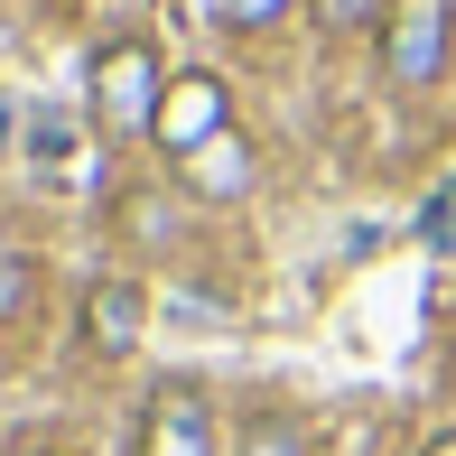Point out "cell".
I'll return each mask as SVG.
<instances>
[{
    "label": "cell",
    "mask_w": 456,
    "mask_h": 456,
    "mask_svg": "<svg viewBox=\"0 0 456 456\" xmlns=\"http://www.w3.org/2000/svg\"><path fill=\"white\" fill-rule=\"evenodd\" d=\"M10 131H19V102H10V94H0V140H10Z\"/></svg>",
    "instance_id": "4fadbf2b"
},
{
    "label": "cell",
    "mask_w": 456,
    "mask_h": 456,
    "mask_svg": "<svg viewBox=\"0 0 456 456\" xmlns=\"http://www.w3.org/2000/svg\"><path fill=\"white\" fill-rule=\"evenodd\" d=\"M28 150L56 168V159H75V131H66V121H28Z\"/></svg>",
    "instance_id": "7c38bea8"
},
{
    "label": "cell",
    "mask_w": 456,
    "mask_h": 456,
    "mask_svg": "<svg viewBox=\"0 0 456 456\" xmlns=\"http://www.w3.org/2000/svg\"><path fill=\"white\" fill-rule=\"evenodd\" d=\"M177 168H186V186H196V196H242V186H252V150L224 131V140H205L196 159H177Z\"/></svg>",
    "instance_id": "8992f818"
},
{
    "label": "cell",
    "mask_w": 456,
    "mask_h": 456,
    "mask_svg": "<svg viewBox=\"0 0 456 456\" xmlns=\"http://www.w3.org/2000/svg\"><path fill=\"white\" fill-rule=\"evenodd\" d=\"M140 456H215V401L196 382H159L140 410Z\"/></svg>",
    "instance_id": "277c9868"
},
{
    "label": "cell",
    "mask_w": 456,
    "mask_h": 456,
    "mask_svg": "<svg viewBox=\"0 0 456 456\" xmlns=\"http://www.w3.org/2000/svg\"><path fill=\"white\" fill-rule=\"evenodd\" d=\"M289 0H205V19H224V28H261V19H280Z\"/></svg>",
    "instance_id": "8fae6325"
},
{
    "label": "cell",
    "mask_w": 456,
    "mask_h": 456,
    "mask_svg": "<svg viewBox=\"0 0 456 456\" xmlns=\"http://www.w3.org/2000/svg\"><path fill=\"white\" fill-rule=\"evenodd\" d=\"M233 131V94L215 85V75H168V102H159V121H150V140L168 159H196L205 140H224Z\"/></svg>",
    "instance_id": "3957f363"
},
{
    "label": "cell",
    "mask_w": 456,
    "mask_h": 456,
    "mask_svg": "<svg viewBox=\"0 0 456 456\" xmlns=\"http://www.w3.org/2000/svg\"><path fill=\"white\" fill-rule=\"evenodd\" d=\"M28 298H37V261L28 252H0V326L28 317Z\"/></svg>",
    "instance_id": "ba28073f"
},
{
    "label": "cell",
    "mask_w": 456,
    "mask_h": 456,
    "mask_svg": "<svg viewBox=\"0 0 456 456\" xmlns=\"http://www.w3.org/2000/svg\"><path fill=\"white\" fill-rule=\"evenodd\" d=\"M428 456H456V428H447V438H438V447H428Z\"/></svg>",
    "instance_id": "5bb4252c"
},
{
    "label": "cell",
    "mask_w": 456,
    "mask_h": 456,
    "mask_svg": "<svg viewBox=\"0 0 456 456\" xmlns=\"http://www.w3.org/2000/svg\"><path fill=\"white\" fill-rule=\"evenodd\" d=\"M140 326H150V298H140L131 280H94L85 289V345L94 354H131Z\"/></svg>",
    "instance_id": "5b68a950"
},
{
    "label": "cell",
    "mask_w": 456,
    "mask_h": 456,
    "mask_svg": "<svg viewBox=\"0 0 456 456\" xmlns=\"http://www.w3.org/2000/svg\"><path fill=\"white\" fill-rule=\"evenodd\" d=\"M242 456H307V428L280 419V410H261V419L242 428Z\"/></svg>",
    "instance_id": "52a82bcc"
},
{
    "label": "cell",
    "mask_w": 456,
    "mask_h": 456,
    "mask_svg": "<svg viewBox=\"0 0 456 456\" xmlns=\"http://www.w3.org/2000/svg\"><path fill=\"white\" fill-rule=\"evenodd\" d=\"M447 37H456V10L447 0H391V19H382V75L391 85H438L447 75Z\"/></svg>",
    "instance_id": "7a4b0ae2"
},
{
    "label": "cell",
    "mask_w": 456,
    "mask_h": 456,
    "mask_svg": "<svg viewBox=\"0 0 456 456\" xmlns=\"http://www.w3.org/2000/svg\"><path fill=\"white\" fill-rule=\"evenodd\" d=\"M159 102H168V75H159L150 37H112L94 56V121L102 131H150Z\"/></svg>",
    "instance_id": "6da1fadb"
},
{
    "label": "cell",
    "mask_w": 456,
    "mask_h": 456,
    "mask_svg": "<svg viewBox=\"0 0 456 456\" xmlns=\"http://www.w3.org/2000/svg\"><path fill=\"white\" fill-rule=\"evenodd\" d=\"M372 19H391V0H317V28H372Z\"/></svg>",
    "instance_id": "30bf717a"
},
{
    "label": "cell",
    "mask_w": 456,
    "mask_h": 456,
    "mask_svg": "<svg viewBox=\"0 0 456 456\" xmlns=\"http://www.w3.org/2000/svg\"><path fill=\"white\" fill-rule=\"evenodd\" d=\"M419 233H428V252H456V177L419 205Z\"/></svg>",
    "instance_id": "9c48e42d"
}]
</instances>
